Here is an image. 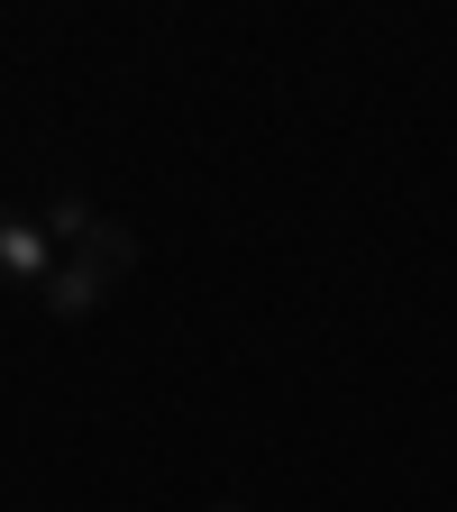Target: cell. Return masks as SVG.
<instances>
[{
    "label": "cell",
    "mask_w": 457,
    "mask_h": 512,
    "mask_svg": "<svg viewBox=\"0 0 457 512\" xmlns=\"http://www.w3.org/2000/svg\"><path fill=\"white\" fill-rule=\"evenodd\" d=\"M110 293H119V266H110V256H92V247H64L37 302H46L55 320H92V311H101Z\"/></svg>",
    "instance_id": "6da1fadb"
},
{
    "label": "cell",
    "mask_w": 457,
    "mask_h": 512,
    "mask_svg": "<svg viewBox=\"0 0 457 512\" xmlns=\"http://www.w3.org/2000/svg\"><path fill=\"white\" fill-rule=\"evenodd\" d=\"M46 275H55V238H46V220L0 202V284H19V293H46Z\"/></svg>",
    "instance_id": "7a4b0ae2"
},
{
    "label": "cell",
    "mask_w": 457,
    "mask_h": 512,
    "mask_svg": "<svg viewBox=\"0 0 457 512\" xmlns=\"http://www.w3.org/2000/svg\"><path fill=\"white\" fill-rule=\"evenodd\" d=\"M211 512H247V503H211Z\"/></svg>",
    "instance_id": "3957f363"
}]
</instances>
